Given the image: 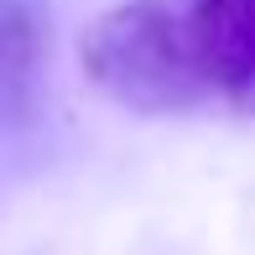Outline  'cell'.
<instances>
[{
    "instance_id": "cell-3",
    "label": "cell",
    "mask_w": 255,
    "mask_h": 255,
    "mask_svg": "<svg viewBox=\"0 0 255 255\" xmlns=\"http://www.w3.org/2000/svg\"><path fill=\"white\" fill-rule=\"evenodd\" d=\"M52 52L47 0H0V125H21Z\"/></svg>"
},
{
    "instance_id": "cell-2",
    "label": "cell",
    "mask_w": 255,
    "mask_h": 255,
    "mask_svg": "<svg viewBox=\"0 0 255 255\" xmlns=\"http://www.w3.org/2000/svg\"><path fill=\"white\" fill-rule=\"evenodd\" d=\"M177 16L208 99L255 110V0H182Z\"/></svg>"
},
{
    "instance_id": "cell-1",
    "label": "cell",
    "mask_w": 255,
    "mask_h": 255,
    "mask_svg": "<svg viewBox=\"0 0 255 255\" xmlns=\"http://www.w3.org/2000/svg\"><path fill=\"white\" fill-rule=\"evenodd\" d=\"M84 73L125 110L182 115L208 99L177 5L125 0L84 31Z\"/></svg>"
}]
</instances>
